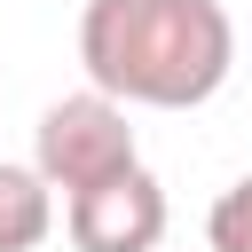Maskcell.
Instances as JSON below:
<instances>
[{
  "mask_svg": "<svg viewBox=\"0 0 252 252\" xmlns=\"http://www.w3.org/2000/svg\"><path fill=\"white\" fill-rule=\"evenodd\" d=\"M87 87L126 110H197L236 63V24L220 0H87L79 8Z\"/></svg>",
  "mask_w": 252,
  "mask_h": 252,
  "instance_id": "1",
  "label": "cell"
},
{
  "mask_svg": "<svg viewBox=\"0 0 252 252\" xmlns=\"http://www.w3.org/2000/svg\"><path fill=\"white\" fill-rule=\"evenodd\" d=\"M32 165H39V181L63 189V197H79V189L142 165V158H134L126 102L102 94V87H79V94L47 102V110H39V134H32Z\"/></svg>",
  "mask_w": 252,
  "mask_h": 252,
  "instance_id": "2",
  "label": "cell"
},
{
  "mask_svg": "<svg viewBox=\"0 0 252 252\" xmlns=\"http://www.w3.org/2000/svg\"><path fill=\"white\" fill-rule=\"evenodd\" d=\"M63 228L79 252H158L165 236V189L150 165H126L79 197H63Z\"/></svg>",
  "mask_w": 252,
  "mask_h": 252,
  "instance_id": "3",
  "label": "cell"
},
{
  "mask_svg": "<svg viewBox=\"0 0 252 252\" xmlns=\"http://www.w3.org/2000/svg\"><path fill=\"white\" fill-rule=\"evenodd\" d=\"M55 228V189L39 165H0V252H32Z\"/></svg>",
  "mask_w": 252,
  "mask_h": 252,
  "instance_id": "4",
  "label": "cell"
},
{
  "mask_svg": "<svg viewBox=\"0 0 252 252\" xmlns=\"http://www.w3.org/2000/svg\"><path fill=\"white\" fill-rule=\"evenodd\" d=\"M205 244H213V252H252V173L228 181V189L213 197V213H205Z\"/></svg>",
  "mask_w": 252,
  "mask_h": 252,
  "instance_id": "5",
  "label": "cell"
}]
</instances>
